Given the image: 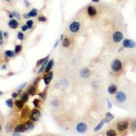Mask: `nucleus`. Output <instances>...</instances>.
Masks as SVG:
<instances>
[{
	"instance_id": "28",
	"label": "nucleus",
	"mask_w": 136,
	"mask_h": 136,
	"mask_svg": "<svg viewBox=\"0 0 136 136\" xmlns=\"http://www.w3.org/2000/svg\"><path fill=\"white\" fill-rule=\"evenodd\" d=\"M26 25H27V27L29 29H31V27H33V22L31 20H29V21H27V23H26Z\"/></svg>"
},
{
	"instance_id": "19",
	"label": "nucleus",
	"mask_w": 136,
	"mask_h": 136,
	"mask_svg": "<svg viewBox=\"0 0 136 136\" xmlns=\"http://www.w3.org/2000/svg\"><path fill=\"white\" fill-rule=\"evenodd\" d=\"M27 93L29 95H31V96L35 95V93H36V88H35V87H34V86H31L28 88V90H27Z\"/></svg>"
},
{
	"instance_id": "29",
	"label": "nucleus",
	"mask_w": 136,
	"mask_h": 136,
	"mask_svg": "<svg viewBox=\"0 0 136 136\" xmlns=\"http://www.w3.org/2000/svg\"><path fill=\"white\" fill-rule=\"evenodd\" d=\"M22 50V46L21 45H17L15 47V53H18L19 52H21Z\"/></svg>"
},
{
	"instance_id": "22",
	"label": "nucleus",
	"mask_w": 136,
	"mask_h": 136,
	"mask_svg": "<svg viewBox=\"0 0 136 136\" xmlns=\"http://www.w3.org/2000/svg\"><path fill=\"white\" fill-rule=\"evenodd\" d=\"M29 99V94L27 92H23L21 95V101L25 103V102H27Z\"/></svg>"
},
{
	"instance_id": "18",
	"label": "nucleus",
	"mask_w": 136,
	"mask_h": 136,
	"mask_svg": "<svg viewBox=\"0 0 136 136\" xmlns=\"http://www.w3.org/2000/svg\"><path fill=\"white\" fill-rule=\"evenodd\" d=\"M49 59V56H47L46 58H45V61H44V62L43 63V64L42 65V67H41V68L38 70V74H40V73H42L44 70V69L46 68V65H47V63H48V61Z\"/></svg>"
},
{
	"instance_id": "50",
	"label": "nucleus",
	"mask_w": 136,
	"mask_h": 136,
	"mask_svg": "<svg viewBox=\"0 0 136 136\" xmlns=\"http://www.w3.org/2000/svg\"><path fill=\"white\" fill-rule=\"evenodd\" d=\"M3 95V92H1V91H0V95Z\"/></svg>"
},
{
	"instance_id": "44",
	"label": "nucleus",
	"mask_w": 136,
	"mask_h": 136,
	"mask_svg": "<svg viewBox=\"0 0 136 136\" xmlns=\"http://www.w3.org/2000/svg\"><path fill=\"white\" fill-rule=\"evenodd\" d=\"M99 1L100 0H92V1L94 3H98V2H99Z\"/></svg>"
},
{
	"instance_id": "51",
	"label": "nucleus",
	"mask_w": 136,
	"mask_h": 136,
	"mask_svg": "<svg viewBox=\"0 0 136 136\" xmlns=\"http://www.w3.org/2000/svg\"><path fill=\"white\" fill-rule=\"evenodd\" d=\"M1 126L0 125V131H1Z\"/></svg>"
},
{
	"instance_id": "31",
	"label": "nucleus",
	"mask_w": 136,
	"mask_h": 136,
	"mask_svg": "<svg viewBox=\"0 0 136 136\" xmlns=\"http://www.w3.org/2000/svg\"><path fill=\"white\" fill-rule=\"evenodd\" d=\"M38 21H39V22H45V21H46V18L45 16H41L38 18Z\"/></svg>"
},
{
	"instance_id": "52",
	"label": "nucleus",
	"mask_w": 136,
	"mask_h": 136,
	"mask_svg": "<svg viewBox=\"0 0 136 136\" xmlns=\"http://www.w3.org/2000/svg\"><path fill=\"white\" fill-rule=\"evenodd\" d=\"M6 1H10V0H6Z\"/></svg>"
},
{
	"instance_id": "43",
	"label": "nucleus",
	"mask_w": 136,
	"mask_h": 136,
	"mask_svg": "<svg viewBox=\"0 0 136 136\" xmlns=\"http://www.w3.org/2000/svg\"><path fill=\"white\" fill-rule=\"evenodd\" d=\"M58 44H59V40H57V42H56V43H55V44H54V48H56V47L57 46Z\"/></svg>"
},
{
	"instance_id": "33",
	"label": "nucleus",
	"mask_w": 136,
	"mask_h": 136,
	"mask_svg": "<svg viewBox=\"0 0 136 136\" xmlns=\"http://www.w3.org/2000/svg\"><path fill=\"white\" fill-rule=\"evenodd\" d=\"M33 103L35 107H38V105H39V100L37 99H34L33 101Z\"/></svg>"
},
{
	"instance_id": "46",
	"label": "nucleus",
	"mask_w": 136,
	"mask_h": 136,
	"mask_svg": "<svg viewBox=\"0 0 136 136\" xmlns=\"http://www.w3.org/2000/svg\"><path fill=\"white\" fill-rule=\"evenodd\" d=\"M3 43H4V42H3V41H2V40H0V46H1V45H2Z\"/></svg>"
},
{
	"instance_id": "41",
	"label": "nucleus",
	"mask_w": 136,
	"mask_h": 136,
	"mask_svg": "<svg viewBox=\"0 0 136 136\" xmlns=\"http://www.w3.org/2000/svg\"><path fill=\"white\" fill-rule=\"evenodd\" d=\"M3 39V34H2V31L0 30V40H2Z\"/></svg>"
},
{
	"instance_id": "11",
	"label": "nucleus",
	"mask_w": 136,
	"mask_h": 136,
	"mask_svg": "<svg viewBox=\"0 0 136 136\" xmlns=\"http://www.w3.org/2000/svg\"><path fill=\"white\" fill-rule=\"evenodd\" d=\"M88 11V14L91 16H95L97 14V10L95 8V7L92 6V5H89L87 8Z\"/></svg>"
},
{
	"instance_id": "32",
	"label": "nucleus",
	"mask_w": 136,
	"mask_h": 136,
	"mask_svg": "<svg viewBox=\"0 0 136 136\" xmlns=\"http://www.w3.org/2000/svg\"><path fill=\"white\" fill-rule=\"evenodd\" d=\"M131 129L133 131H136V121H133L131 123Z\"/></svg>"
},
{
	"instance_id": "5",
	"label": "nucleus",
	"mask_w": 136,
	"mask_h": 136,
	"mask_svg": "<svg viewBox=\"0 0 136 136\" xmlns=\"http://www.w3.org/2000/svg\"><path fill=\"white\" fill-rule=\"evenodd\" d=\"M80 24L78 22L74 21L72 22L69 26V29L70 30L71 32L76 33L80 30Z\"/></svg>"
},
{
	"instance_id": "34",
	"label": "nucleus",
	"mask_w": 136,
	"mask_h": 136,
	"mask_svg": "<svg viewBox=\"0 0 136 136\" xmlns=\"http://www.w3.org/2000/svg\"><path fill=\"white\" fill-rule=\"evenodd\" d=\"M16 15H17V13H16L15 11H14V12H11L10 14H9V17H10V18H14V16H16Z\"/></svg>"
},
{
	"instance_id": "17",
	"label": "nucleus",
	"mask_w": 136,
	"mask_h": 136,
	"mask_svg": "<svg viewBox=\"0 0 136 136\" xmlns=\"http://www.w3.org/2000/svg\"><path fill=\"white\" fill-rule=\"evenodd\" d=\"M25 126L26 131H30L33 130V128H34V125L31 121H27V123H25Z\"/></svg>"
},
{
	"instance_id": "14",
	"label": "nucleus",
	"mask_w": 136,
	"mask_h": 136,
	"mask_svg": "<svg viewBox=\"0 0 136 136\" xmlns=\"http://www.w3.org/2000/svg\"><path fill=\"white\" fill-rule=\"evenodd\" d=\"M117 90H118V88L115 84H111L110 86H109L108 88V91L111 95L115 94L116 92H117Z\"/></svg>"
},
{
	"instance_id": "42",
	"label": "nucleus",
	"mask_w": 136,
	"mask_h": 136,
	"mask_svg": "<svg viewBox=\"0 0 136 136\" xmlns=\"http://www.w3.org/2000/svg\"><path fill=\"white\" fill-rule=\"evenodd\" d=\"M4 37H5V38H7V37H8V32H5V33H4Z\"/></svg>"
},
{
	"instance_id": "1",
	"label": "nucleus",
	"mask_w": 136,
	"mask_h": 136,
	"mask_svg": "<svg viewBox=\"0 0 136 136\" xmlns=\"http://www.w3.org/2000/svg\"><path fill=\"white\" fill-rule=\"evenodd\" d=\"M123 67L121 61L118 59H114L111 63V69L114 72H118L121 70Z\"/></svg>"
},
{
	"instance_id": "12",
	"label": "nucleus",
	"mask_w": 136,
	"mask_h": 136,
	"mask_svg": "<svg viewBox=\"0 0 136 136\" xmlns=\"http://www.w3.org/2000/svg\"><path fill=\"white\" fill-rule=\"evenodd\" d=\"M37 15H38V10L36 9H33L32 10L30 11L29 13L25 14L24 15V18H29V17H35Z\"/></svg>"
},
{
	"instance_id": "37",
	"label": "nucleus",
	"mask_w": 136,
	"mask_h": 136,
	"mask_svg": "<svg viewBox=\"0 0 136 136\" xmlns=\"http://www.w3.org/2000/svg\"><path fill=\"white\" fill-rule=\"evenodd\" d=\"M39 97H41L43 99H44L45 98H46V94H45V92H41V93H39Z\"/></svg>"
},
{
	"instance_id": "7",
	"label": "nucleus",
	"mask_w": 136,
	"mask_h": 136,
	"mask_svg": "<svg viewBox=\"0 0 136 136\" xmlns=\"http://www.w3.org/2000/svg\"><path fill=\"white\" fill-rule=\"evenodd\" d=\"M123 38H124V35L120 31H116V32L114 33V34L112 35V39H113L114 42H116V43H118L120 42H121Z\"/></svg>"
},
{
	"instance_id": "6",
	"label": "nucleus",
	"mask_w": 136,
	"mask_h": 136,
	"mask_svg": "<svg viewBox=\"0 0 136 136\" xmlns=\"http://www.w3.org/2000/svg\"><path fill=\"white\" fill-rule=\"evenodd\" d=\"M87 130V125L84 123H79L76 126V131L80 133H84Z\"/></svg>"
},
{
	"instance_id": "10",
	"label": "nucleus",
	"mask_w": 136,
	"mask_h": 136,
	"mask_svg": "<svg viewBox=\"0 0 136 136\" xmlns=\"http://www.w3.org/2000/svg\"><path fill=\"white\" fill-rule=\"evenodd\" d=\"M53 76V73L52 71L49 72L46 76H44V83H45L46 85H48L50 83V82L52 80Z\"/></svg>"
},
{
	"instance_id": "23",
	"label": "nucleus",
	"mask_w": 136,
	"mask_h": 136,
	"mask_svg": "<svg viewBox=\"0 0 136 136\" xmlns=\"http://www.w3.org/2000/svg\"><path fill=\"white\" fill-rule=\"evenodd\" d=\"M15 105L18 109H22L24 106V103L21 100H16L15 101Z\"/></svg>"
},
{
	"instance_id": "24",
	"label": "nucleus",
	"mask_w": 136,
	"mask_h": 136,
	"mask_svg": "<svg viewBox=\"0 0 136 136\" xmlns=\"http://www.w3.org/2000/svg\"><path fill=\"white\" fill-rule=\"evenodd\" d=\"M70 44L71 42L69 39H67V38L64 39V40H63V46L64 47H69V46H70Z\"/></svg>"
},
{
	"instance_id": "9",
	"label": "nucleus",
	"mask_w": 136,
	"mask_h": 136,
	"mask_svg": "<svg viewBox=\"0 0 136 136\" xmlns=\"http://www.w3.org/2000/svg\"><path fill=\"white\" fill-rule=\"evenodd\" d=\"M80 74L82 78H88L89 76H91V71L89 70L88 68H83L80 71Z\"/></svg>"
},
{
	"instance_id": "25",
	"label": "nucleus",
	"mask_w": 136,
	"mask_h": 136,
	"mask_svg": "<svg viewBox=\"0 0 136 136\" xmlns=\"http://www.w3.org/2000/svg\"><path fill=\"white\" fill-rule=\"evenodd\" d=\"M106 135L108 136H116L117 134H116V132L113 129H109L106 132Z\"/></svg>"
},
{
	"instance_id": "21",
	"label": "nucleus",
	"mask_w": 136,
	"mask_h": 136,
	"mask_svg": "<svg viewBox=\"0 0 136 136\" xmlns=\"http://www.w3.org/2000/svg\"><path fill=\"white\" fill-rule=\"evenodd\" d=\"M104 123H105V119H103L99 124L94 129V131H99L102 127H103V125H104Z\"/></svg>"
},
{
	"instance_id": "30",
	"label": "nucleus",
	"mask_w": 136,
	"mask_h": 136,
	"mask_svg": "<svg viewBox=\"0 0 136 136\" xmlns=\"http://www.w3.org/2000/svg\"><path fill=\"white\" fill-rule=\"evenodd\" d=\"M17 37H18V39H19L20 40H22L23 38H24V35H23V33L22 32H18V33Z\"/></svg>"
},
{
	"instance_id": "48",
	"label": "nucleus",
	"mask_w": 136,
	"mask_h": 136,
	"mask_svg": "<svg viewBox=\"0 0 136 136\" xmlns=\"http://www.w3.org/2000/svg\"><path fill=\"white\" fill-rule=\"evenodd\" d=\"M5 67H6V66H5V65H4V66L2 67V69H3V70H5Z\"/></svg>"
},
{
	"instance_id": "36",
	"label": "nucleus",
	"mask_w": 136,
	"mask_h": 136,
	"mask_svg": "<svg viewBox=\"0 0 136 136\" xmlns=\"http://www.w3.org/2000/svg\"><path fill=\"white\" fill-rule=\"evenodd\" d=\"M107 102H108V108L109 109L112 108V104L109 101L108 99H107Z\"/></svg>"
},
{
	"instance_id": "47",
	"label": "nucleus",
	"mask_w": 136,
	"mask_h": 136,
	"mask_svg": "<svg viewBox=\"0 0 136 136\" xmlns=\"http://www.w3.org/2000/svg\"><path fill=\"white\" fill-rule=\"evenodd\" d=\"M123 50V48H120V49H119V50H118V53H120V51H122Z\"/></svg>"
},
{
	"instance_id": "8",
	"label": "nucleus",
	"mask_w": 136,
	"mask_h": 136,
	"mask_svg": "<svg viewBox=\"0 0 136 136\" xmlns=\"http://www.w3.org/2000/svg\"><path fill=\"white\" fill-rule=\"evenodd\" d=\"M129 126V123L127 121H120L117 124V129L119 131H124Z\"/></svg>"
},
{
	"instance_id": "3",
	"label": "nucleus",
	"mask_w": 136,
	"mask_h": 136,
	"mask_svg": "<svg viewBox=\"0 0 136 136\" xmlns=\"http://www.w3.org/2000/svg\"><path fill=\"white\" fill-rule=\"evenodd\" d=\"M126 95L122 91H119V92H117L116 93V95H115V99L117 102L118 103H123L126 101Z\"/></svg>"
},
{
	"instance_id": "39",
	"label": "nucleus",
	"mask_w": 136,
	"mask_h": 136,
	"mask_svg": "<svg viewBox=\"0 0 136 136\" xmlns=\"http://www.w3.org/2000/svg\"><path fill=\"white\" fill-rule=\"evenodd\" d=\"M26 84H27V83H25V84H22V85H21L20 87H19V92L21 91V89L22 88H24V87L26 86Z\"/></svg>"
},
{
	"instance_id": "45",
	"label": "nucleus",
	"mask_w": 136,
	"mask_h": 136,
	"mask_svg": "<svg viewBox=\"0 0 136 136\" xmlns=\"http://www.w3.org/2000/svg\"><path fill=\"white\" fill-rule=\"evenodd\" d=\"M25 4H26V5H27V7L30 5V4H29V2H28V1H25Z\"/></svg>"
},
{
	"instance_id": "40",
	"label": "nucleus",
	"mask_w": 136,
	"mask_h": 136,
	"mask_svg": "<svg viewBox=\"0 0 136 136\" xmlns=\"http://www.w3.org/2000/svg\"><path fill=\"white\" fill-rule=\"evenodd\" d=\"M17 96H18V94L16 93V92H14V93L12 94V97L13 98H16L17 97Z\"/></svg>"
},
{
	"instance_id": "2",
	"label": "nucleus",
	"mask_w": 136,
	"mask_h": 136,
	"mask_svg": "<svg viewBox=\"0 0 136 136\" xmlns=\"http://www.w3.org/2000/svg\"><path fill=\"white\" fill-rule=\"evenodd\" d=\"M40 116H41V113L39 110H38L37 109H34L31 112L29 118L32 121H38L40 118Z\"/></svg>"
},
{
	"instance_id": "16",
	"label": "nucleus",
	"mask_w": 136,
	"mask_h": 136,
	"mask_svg": "<svg viewBox=\"0 0 136 136\" xmlns=\"http://www.w3.org/2000/svg\"><path fill=\"white\" fill-rule=\"evenodd\" d=\"M53 65H54V60L51 59L50 61H49L47 65H46V68H45V71L46 73H48L49 71L51 70V69L53 68Z\"/></svg>"
},
{
	"instance_id": "49",
	"label": "nucleus",
	"mask_w": 136,
	"mask_h": 136,
	"mask_svg": "<svg viewBox=\"0 0 136 136\" xmlns=\"http://www.w3.org/2000/svg\"><path fill=\"white\" fill-rule=\"evenodd\" d=\"M14 136H20V134H18H18H17V133H15V134H14Z\"/></svg>"
},
{
	"instance_id": "4",
	"label": "nucleus",
	"mask_w": 136,
	"mask_h": 136,
	"mask_svg": "<svg viewBox=\"0 0 136 136\" xmlns=\"http://www.w3.org/2000/svg\"><path fill=\"white\" fill-rule=\"evenodd\" d=\"M123 46L125 48H136V44L134 41L129 39H125L123 42Z\"/></svg>"
},
{
	"instance_id": "15",
	"label": "nucleus",
	"mask_w": 136,
	"mask_h": 136,
	"mask_svg": "<svg viewBox=\"0 0 136 136\" xmlns=\"http://www.w3.org/2000/svg\"><path fill=\"white\" fill-rule=\"evenodd\" d=\"M8 26L11 29H16L17 27H18V22L14 19H12L8 23Z\"/></svg>"
},
{
	"instance_id": "26",
	"label": "nucleus",
	"mask_w": 136,
	"mask_h": 136,
	"mask_svg": "<svg viewBox=\"0 0 136 136\" xmlns=\"http://www.w3.org/2000/svg\"><path fill=\"white\" fill-rule=\"evenodd\" d=\"M5 56L8 57H12L14 56V53L12 50H6L5 53Z\"/></svg>"
},
{
	"instance_id": "13",
	"label": "nucleus",
	"mask_w": 136,
	"mask_h": 136,
	"mask_svg": "<svg viewBox=\"0 0 136 136\" xmlns=\"http://www.w3.org/2000/svg\"><path fill=\"white\" fill-rule=\"evenodd\" d=\"M25 131H26L25 126V125H22V124L17 125L16 128L14 129V132L15 133H22V132H24Z\"/></svg>"
},
{
	"instance_id": "27",
	"label": "nucleus",
	"mask_w": 136,
	"mask_h": 136,
	"mask_svg": "<svg viewBox=\"0 0 136 136\" xmlns=\"http://www.w3.org/2000/svg\"><path fill=\"white\" fill-rule=\"evenodd\" d=\"M5 103H6V105L9 107V108H12L13 107V101H12V100L10 99H8L6 101H5Z\"/></svg>"
},
{
	"instance_id": "35",
	"label": "nucleus",
	"mask_w": 136,
	"mask_h": 136,
	"mask_svg": "<svg viewBox=\"0 0 136 136\" xmlns=\"http://www.w3.org/2000/svg\"><path fill=\"white\" fill-rule=\"evenodd\" d=\"M44 61H45V58H44V59H42L39 60L38 62H37V64L36 65L38 66L39 65H40V64H43V63L44 62Z\"/></svg>"
},
{
	"instance_id": "20",
	"label": "nucleus",
	"mask_w": 136,
	"mask_h": 136,
	"mask_svg": "<svg viewBox=\"0 0 136 136\" xmlns=\"http://www.w3.org/2000/svg\"><path fill=\"white\" fill-rule=\"evenodd\" d=\"M113 118H114V116L110 112H107L106 114H105V118L104 119H105V123H108Z\"/></svg>"
},
{
	"instance_id": "38",
	"label": "nucleus",
	"mask_w": 136,
	"mask_h": 136,
	"mask_svg": "<svg viewBox=\"0 0 136 136\" xmlns=\"http://www.w3.org/2000/svg\"><path fill=\"white\" fill-rule=\"evenodd\" d=\"M28 29V27H27V25H23L22 27V30L23 31H27V29Z\"/></svg>"
}]
</instances>
